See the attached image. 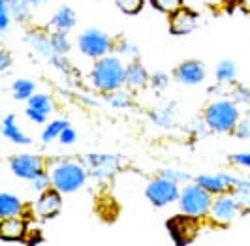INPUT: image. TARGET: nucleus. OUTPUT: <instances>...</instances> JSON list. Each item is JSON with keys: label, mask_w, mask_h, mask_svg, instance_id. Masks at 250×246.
I'll list each match as a JSON object with an SVG mask.
<instances>
[{"label": "nucleus", "mask_w": 250, "mask_h": 246, "mask_svg": "<svg viewBox=\"0 0 250 246\" xmlns=\"http://www.w3.org/2000/svg\"><path fill=\"white\" fill-rule=\"evenodd\" d=\"M150 81H152V85L156 86V88H162V86H166V83H167V77L164 74H156Z\"/></svg>", "instance_id": "obj_38"}, {"label": "nucleus", "mask_w": 250, "mask_h": 246, "mask_svg": "<svg viewBox=\"0 0 250 246\" xmlns=\"http://www.w3.org/2000/svg\"><path fill=\"white\" fill-rule=\"evenodd\" d=\"M51 45H53V49L57 51V53H66V51L70 49L68 40H66V36H64V32H57L55 36L51 38Z\"/></svg>", "instance_id": "obj_27"}, {"label": "nucleus", "mask_w": 250, "mask_h": 246, "mask_svg": "<svg viewBox=\"0 0 250 246\" xmlns=\"http://www.w3.org/2000/svg\"><path fill=\"white\" fill-rule=\"evenodd\" d=\"M68 128V123L66 121H55V123H51L47 128H45V132H43V141H53L55 137H61L64 130Z\"/></svg>", "instance_id": "obj_23"}, {"label": "nucleus", "mask_w": 250, "mask_h": 246, "mask_svg": "<svg viewBox=\"0 0 250 246\" xmlns=\"http://www.w3.org/2000/svg\"><path fill=\"white\" fill-rule=\"evenodd\" d=\"M126 68L115 57L100 59L92 70V81L102 90H117L125 83Z\"/></svg>", "instance_id": "obj_1"}, {"label": "nucleus", "mask_w": 250, "mask_h": 246, "mask_svg": "<svg viewBox=\"0 0 250 246\" xmlns=\"http://www.w3.org/2000/svg\"><path fill=\"white\" fill-rule=\"evenodd\" d=\"M79 47L87 57H104L109 51V38L96 28H88L79 38Z\"/></svg>", "instance_id": "obj_6"}, {"label": "nucleus", "mask_w": 250, "mask_h": 246, "mask_svg": "<svg viewBox=\"0 0 250 246\" xmlns=\"http://www.w3.org/2000/svg\"><path fill=\"white\" fill-rule=\"evenodd\" d=\"M198 184L203 186L209 194H220L228 188L222 175H200L198 177Z\"/></svg>", "instance_id": "obj_16"}, {"label": "nucleus", "mask_w": 250, "mask_h": 246, "mask_svg": "<svg viewBox=\"0 0 250 246\" xmlns=\"http://www.w3.org/2000/svg\"><path fill=\"white\" fill-rule=\"evenodd\" d=\"M6 2H8V0H6Z\"/></svg>", "instance_id": "obj_43"}, {"label": "nucleus", "mask_w": 250, "mask_h": 246, "mask_svg": "<svg viewBox=\"0 0 250 246\" xmlns=\"http://www.w3.org/2000/svg\"><path fill=\"white\" fill-rule=\"evenodd\" d=\"M21 210V201L15 196L2 194L0 196V216L2 218H12Z\"/></svg>", "instance_id": "obj_18"}, {"label": "nucleus", "mask_w": 250, "mask_h": 246, "mask_svg": "<svg viewBox=\"0 0 250 246\" xmlns=\"http://www.w3.org/2000/svg\"><path fill=\"white\" fill-rule=\"evenodd\" d=\"M87 175L83 171L81 165L75 164H62L53 171V179L51 183L59 192H75L79 190L83 183H85Z\"/></svg>", "instance_id": "obj_4"}, {"label": "nucleus", "mask_w": 250, "mask_h": 246, "mask_svg": "<svg viewBox=\"0 0 250 246\" xmlns=\"http://www.w3.org/2000/svg\"><path fill=\"white\" fill-rule=\"evenodd\" d=\"M26 4H28V0H12V8L15 15L19 17V19H23L26 15Z\"/></svg>", "instance_id": "obj_31"}, {"label": "nucleus", "mask_w": 250, "mask_h": 246, "mask_svg": "<svg viewBox=\"0 0 250 246\" xmlns=\"http://www.w3.org/2000/svg\"><path fill=\"white\" fill-rule=\"evenodd\" d=\"M145 194H147V197L154 205L162 207V205H169L171 201H175L177 197H179V188H177L175 181H171L167 177H162V179L152 181L147 186Z\"/></svg>", "instance_id": "obj_5"}, {"label": "nucleus", "mask_w": 250, "mask_h": 246, "mask_svg": "<svg viewBox=\"0 0 250 246\" xmlns=\"http://www.w3.org/2000/svg\"><path fill=\"white\" fill-rule=\"evenodd\" d=\"M87 164H88V173L98 177V179H105L113 175V171L117 169L119 165V160L115 156H104V154H92V156H87Z\"/></svg>", "instance_id": "obj_9"}, {"label": "nucleus", "mask_w": 250, "mask_h": 246, "mask_svg": "<svg viewBox=\"0 0 250 246\" xmlns=\"http://www.w3.org/2000/svg\"><path fill=\"white\" fill-rule=\"evenodd\" d=\"M198 25V15L190 10H183L179 8L177 12L171 13V21H169V26H171V32L173 34H188L192 32Z\"/></svg>", "instance_id": "obj_10"}, {"label": "nucleus", "mask_w": 250, "mask_h": 246, "mask_svg": "<svg viewBox=\"0 0 250 246\" xmlns=\"http://www.w3.org/2000/svg\"><path fill=\"white\" fill-rule=\"evenodd\" d=\"M12 171L19 175L21 179L26 181H34L38 175L42 173V162L36 156H28V154H21L15 156L12 160Z\"/></svg>", "instance_id": "obj_8"}, {"label": "nucleus", "mask_w": 250, "mask_h": 246, "mask_svg": "<svg viewBox=\"0 0 250 246\" xmlns=\"http://www.w3.org/2000/svg\"><path fill=\"white\" fill-rule=\"evenodd\" d=\"M25 235V224L15 218H4L0 226V237L2 241H21Z\"/></svg>", "instance_id": "obj_14"}, {"label": "nucleus", "mask_w": 250, "mask_h": 246, "mask_svg": "<svg viewBox=\"0 0 250 246\" xmlns=\"http://www.w3.org/2000/svg\"><path fill=\"white\" fill-rule=\"evenodd\" d=\"M175 77L181 83H185V85H198V83L203 81V77H205V70H203V66H201L200 62L188 61V62H183L177 68Z\"/></svg>", "instance_id": "obj_12"}, {"label": "nucleus", "mask_w": 250, "mask_h": 246, "mask_svg": "<svg viewBox=\"0 0 250 246\" xmlns=\"http://www.w3.org/2000/svg\"><path fill=\"white\" fill-rule=\"evenodd\" d=\"M28 41H30V45H32L40 55H49L51 49H53L51 41H47L45 38H42V36H30L28 38Z\"/></svg>", "instance_id": "obj_24"}, {"label": "nucleus", "mask_w": 250, "mask_h": 246, "mask_svg": "<svg viewBox=\"0 0 250 246\" xmlns=\"http://www.w3.org/2000/svg\"><path fill=\"white\" fill-rule=\"evenodd\" d=\"M237 136L239 137H250V117L241 121V124H237Z\"/></svg>", "instance_id": "obj_32"}, {"label": "nucleus", "mask_w": 250, "mask_h": 246, "mask_svg": "<svg viewBox=\"0 0 250 246\" xmlns=\"http://www.w3.org/2000/svg\"><path fill=\"white\" fill-rule=\"evenodd\" d=\"M164 177H167V179H171V181H187L188 177L185 175V173H179V171H173V169H166V171H162Z\"/></svg>", "instance_id": "obj_36"}, {"label": "nucleus", "mask_w": 250, "mask_h": 246, "mask_svg": "<svg viewBox=\"0 0 250 246\" xmlns=\"http://www.w3.org/2000/svg\"><path fill=\"white\" fill-rule=\"evenodd\" d=\"M233 96H235V100L237 102H241V103H249L250 102V92H249V88H237L235 92H233Z\"/></svg>", "instance_id": "obj_33"}, {"label": "nucleus", "mask_w": 250, "mask_h": 246, "mask_svg": "<svg viewBox=\"0 0 250 246\" xmlns=\"http://www.w3.org/2000/svg\"><path fill=\"white\" fill-rule=\"evenodd\" d=\"M117 6L128 15H134V13H138L141 10L143 0H117Z\"/></svg>", "instance_id": "obj_26"}, {"label": "nucleus", "mask_w": 250, "mask_h": 246, "mask_svg": "<svg viewBox=\"0 0 250 246\" xmlns=\"http://www.w3.org/2000/svg\"><path fill=\"white\" fill-rule=\"evenodd\" d=\"M125 81H126V85L139 88V86H143L147 81H149V75H147L145 68H143L141 64H136V62H134V64H130V66L126 68Z\"/></svg>", "instance_id": "obj_15"}, {"label": "nucleus", "mask_w": 250, "mask_h": 246, "mask_svg": "<svg viewBox=\"0 0 250 246\" xmlns=\"http://www.w3.org/2000/svg\"><path fill=\"white\" fill-rule=\"evenodd\" d=\"M152 119H154V123L162 124V126H171V115H169L166 109L156 111V113L152 115Z\"/></svg>", "instance_id": "obj_30"}, {"label": "nucleus", "mask_w": 250, "mask_h": 246, "mask_svg": "<svg viewBox=\"0 0 250 246\" xmlns=\"http://www.w3.org/2000/svg\"><path fill=\"white\" fill-rule=\"evenodd\" d=\"M4 136L8 139H12L13 143H19V145H26L30 139L21 132V128L15 124L13 117H6L4 119Z\"/></svg>", "instance_id": "obj_19"}, {"label": "nucleus", "mask_w": 250, "mask_h": 246, "mask_svg": "<svg viewBox=\"0 0 250 246\" xmlns=\"http://www.w3.org/2000/svg\"><path fill=\"white\" fill-rule=\"evenodd\" d=\"M61 207H62V199H61L59 190L55 188V190H47L42 194V197L38 199L36 210L42 218H53L61 210Z\"/></svg>", "instance_id": "obj_11"}, {"label": "nucleus", "mask_w": 250, "mask_h": 246, "mask_svg": "<svg viewBox=\"0 0 250 246\" xmlns=\"http://www.w3.org/2000/svg\"><path fill=\"white\" fill-rule=\"evenodd\" d=\"M28 107H34V109L42 111V113H51L53 105H51V100L45 94H36V96H30L28 98Z\"/></svg>", "instance_id": "obj_22"}, {"label": "nucleus", "mask_w": 250, "mask_h": 246, "mask_svg": "<svg viewBox=\"0 0 250 246\" xmlns=\"http://www.w3.org/2000/svg\"><path fill=\"white\" fill-rule=\"evenodd\" d=\"M26 115H28L34 123H43V121H45V113L34 109V107H28V109H26Z\"/></svg>", "instance_id": "obj_35"}, {"label": "nucleus", "mask_w": 250, "mask_h": 246, "mask_svg": "<svg viewBox=\"0 0 250 246\" xmlns=\"http://www.w3.org/2000/svg\"><path fill=\"white\" fill-rule=\"evenodd\" d=\"M8 64H10V57H8L6 51H2V53H0V70H6Z\"/></svg>", "instance_id": "obj_40"}, {"label": "nucleus", "mask_w": 250, "mask_h": 246, "mask_svg": "<svg viewBox=\"0 0 250 246\" xmlns=\"http://www.w3.org/2000/svg\"><path fill=\"white\" fill-rule=\"evenodd\" d=\"M181 207L185 210V214H190L194 218L203 216L211 210V196L200 184L188 186L181 194Z\"/></svg>", "instance_id": "obj_3"}, {"label": "nucleus", "mask_w": 250, "mask_h": 246, "mask_svg": "<svg viewBox=\"0 0 250 246\" xmlns=\"http://www.w3.org/2000/svg\"><path fill=\"white\" fill-rule=\"evenodd\" d=\"M8 23H10V10H8V2L2 0L0 4V28L6 30L8 28Z\"/></svg>", "instance_id": "obj_29"}, {"label": "nucleus", "mask_w": 250, "mask_h": 246, "mask_svg": "<svg viewBox=\"0 0 250 246\" xmlns=\"http://www.w3.org/2000/svg\"><path fill=\"white\" fill-rule=\"evenodd\" d=\"M205 123L216 132H229L237 128L239 111L231 102H216L205 111Z\"/></svg>", "instance_id": "obj_2"}, {"label": "nucleus", "mask_w": 250, "mask_h": 246, "mask_svg": "<svg viewBox=\"0 0 250 246\" xmlns=\"http://www.w3.org/2000/svg\"><path fill=\"white\" fill-rule=\"evenodd\" d=\"M152 4H154L160 12L173 13L183 6V0H152Z\"/></svg>", "instance_id": "obj_25"}, {"label": "nucleus", "mask_w": 250, "mask_h": 246, "mask_svg": "<svg viewBox=\"0 0 250 246\" xmlns=\"http://www.w3.org/2000/svg\"><path fill=\"white\" fill-rule=\"evenodd\" d=\"M61 141H62V143H66V145H68V143H74V141H75V132L70 128V126L64 130L62 134H61Z\"/></svg>", "instance_id": "obj_37"}, {"label": "nucleus", "mask_w": 250, "mask_h": 246, "mask_svg": "<svg viewBox=\"0 0 250 246\" xmlns=\"http://www.w3.org/2000/svg\"><path fill=\"white\" fill-rule=\"evenodd\" d=\"M216 77L222 83H231L235 79V64L231 61H222L216 68Z\"/></svg>", "instance_id": "obj_21"}, {"label": "nucleus", "mask_w": 250, "mask_h": 246, "mask_svg": "<svg viewBox=\"0 0 250 246\" xmlns=\"http://www.w3.org/2000/svg\"><path fill=\"white\" fill-rule=\"evenodd\" d=\"M53 25L59 32H68L75 25V13L70 8L64 6L61 10H57L55 17H53Z\"/></svg>", "instance_id": "obj_17"}, {"label": "nucleus", "mask_w": 250, "mask_h": 246, "mask_svg": "<svg viewBox=\"0 0 250 246\" xmlns=\"http://www.w3.org/2000/svg\"><path fill=\"white\" fill-rule=\"evenodd\" d=\"M28 2H34V4H40V2H45V0H28Z\"/></svg>", "instance_id": "obj_42"}, {"label": "nucleus", "mask_w": 250, "mask_h": 246, "mask_svg": "<svg viewBox=\"0 0 250 246\" xmlns=\"http://www.w3.org/2000/svg\"><path fill=\"white\" fill-rule=\"evenodd\" d=\"M233 162H237L239 165L250 167V154H235V156H233Z\"/></svg>", "instance_id": "obj_39"}, {"label": "nucleus", "mask_w": 250, "mask_h": 246, "mask_svg": "<svg viewBox=\"0 0 250 246\" xmlns=\"http://www.w3.org/2000/svg\"><path fill=\"white\" fill-rule=\"evenodd\" d=\"M109 103L115 105V107H126L130 103V98L126 92H115L111 98H109Z\"/></svg>", "instance_id": "obj_28"}, {"label": "nucleus", "mask_w": 250, "mask_h": 246, "mask_svg": "<svg viewBox=\"0 0 250 246\" xmlns=\"http://www.w3.org/2000/svg\"><path fill=\"white\" fill-rule=\"evenodd\" d=\"M237 209H239V205H237V201H235L233 197L222 196V197H218V199L213 203L211 212H213L214 220L226 224V222H231L233 218H235Z\"/></svg>", "instance_id": "obj_13"}, {"label": "nucleus", "mask_w": 250, "mask_h": 246, "mask_svg": "<svg viewBox=\"0 0 250 246\" xmlns=\"http://www.w3.org/2000/svg\"><path fill=\"white\" fill-rule=\"evenodd\" d=\"M167 227H169V233L175 239L177 245L192 243V241L196 239V233H198V226L190 218V214L171 218V220L167 222Z\"/></svg>", "instance_id": "obj_7"}, {"label": "nucleus", "mask_w": 250, "mask_h": 246, "mask_svg": "<svg viewBox=\"0 0 250 246\" xmlns=\"http://www.w3.org/2000/svg\"><path fill=\"white\" fill-rule=\"evenodd\" d=\"M241 6H243V10H245V12L250 13V0H241Z\"/></svg>", "instance_id": "obj_41"}, {"label": "nucleus", "mask_w": 250, "mask_h": 246, "mask_svg": "<svg viewBox=\"0 0 250 246\" xmlns=\"http://www.w3.org/2000/svg\"><path fill=\"white\" fill-rule=\"evenodd\" d=\"M32 183H34V188H36V190H45V188H47V184H49V179H47V175L40 173V175H38Z\"/></svg>", "instance_id": "obj_34"}, {"label": "nucleus", "mask_w": 250, "mask_h": 246, "mask_svg": "<svg viewBox=\"0 0 250 246\" xmlns=\"http://www.w3.org/2000/svg\"><path fill=\"white\" fill-rule=\"evenodd\" d=\"M34 88H36V85H34L32 81H28V79H19V81L13 83V96L17 100H26L32 96Z\"/></svg>", "instance_id": "obj_20"}]
</instances>
